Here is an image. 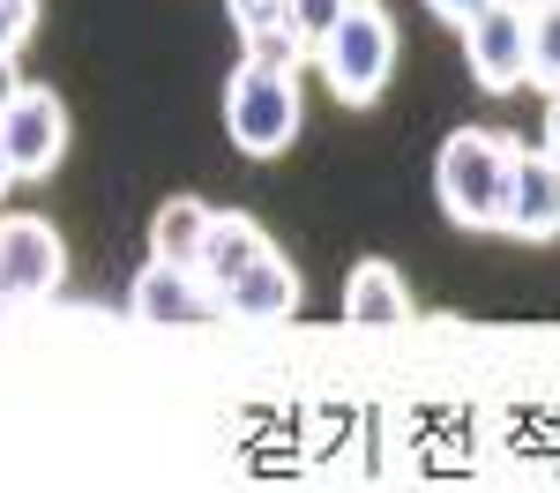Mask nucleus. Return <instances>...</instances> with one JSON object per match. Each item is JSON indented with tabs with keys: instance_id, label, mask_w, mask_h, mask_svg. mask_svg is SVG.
<instances>
[{
	"instance_id": "1",
	"label": "nucleus",
	"mask_w": 560,
	"mask_h": 493,
	"mask_svg": "<svg viewBox=\"0 0 560 493\" xmlns=\"http://www.w3.org/2000/svg\"><path fill=\"white\" fill-rule=\"evenodd\" d=\"M516 134H493V128H456L433 157V195L448 224L464 232H501L509 224V179H516Z\"/></svg>"
},
{
	"instance_id": "2",
	"label": "nucleus",
	"mask_w": 560,
	"mask_h": 493,
	"mask_svg": "<svg viewBox=\"0 0 560 493\" xmlns=\"http://www.w3.org/2000/svg\"><path fill=\"white\" fill-rule=\"evenodd\" d=\"M224 134H232V150H247V157H284V150L300 142V83H292V68L247 52V60L224 75Z\"/></svg>"
},
{
	"instance_id": "3",
	"label": "nucleus",
	"mask_w": 560,
	"mask_h": 493,
	"mask_svg": "<svg viewBox=\"0 0 560 493\" xmlns=\"http://www.w3.org/2000/svg\"><path fill=\"white\" fill-rule=\"evenodd\" d=\"M314 68L345 105H374L388 90V75H396V23H388L382 0H351V15L322 38Z\"/></svg>"
},
{
	"instance_id": "4",
	"label": "nucleus",
	"mask_w": 560,
	"mask_h": 493,
	"mask_svg": "<svg viewBox=\"0 0 560 493\" xmlns=\"http://www.w3.org/2000/svg\"><path fill=\"white\" fill-rule=\"evenodd\" d=\"M68 277V247L45 218H0V307H38Z\"/></svg>"
},
{
	"instance_id": "5",
	"label": "nucleus",
	"mask_w": 560,
	"mask_h": 493,
	"mask_svg": "<svg viewBox=\"0 0 560 493\" xmlns=\"http://www.w3.org/2000/svg\"><path fill=\"white\" fill-rule=\"evenodd\" d=\"M464 60H471V75L493 90V97H501V90H523L530 83V8L486 0L471 23H464Z\"/></svg>"
},
{
	"instance_id": "6",
	"label": "nucleus",
	"mask_w": 560,
	"mask_h": 493,
	"mask_svg": "<svg viewBox=\"0 0 560 493\" xmlns=\"http://www.w3.org/2000/svg\"><path fill=\"white\" fill-rule=\"evenodd\" d=\"M0 134H8L15 179H45L60 157H68V105H60L45 83H23L8 105H0Z\"/></svg>"
},
{
	"instance_id": "7",
	"label": "nucleus",
	"mask_w": 560,
	"mask_h": 493,
	"mask_svg": "<svg viewBox=\"0 0 560 493\" xmlns=\"http://www.w3.org/2000/svg\"><path fill=\"white\" fill-rule=\"evenodd\" d=\"M501 232H516L530 247H546L560 232V150L553 142H523L516 150V179H509V224Z\"/></svg>"
},
{
	"instance_id": "8",
	"label": "nucleus",
	"mask_w": 560,
	"mask_h": 493,
	"mask_svg": "<svg viewBox=\"0 0 560 493\" xmlns=\"http://www.w3.org/2000/svg\"><path fill=\"white\" fill-rule=\"evenodd\" d=\"M128 307H135V321H150V329H173V321H210V314H224V307H217V292L202 284V269L158 262V255H150V269H142V277H135Z\"/></svg>"
},
{
	"instance_id": "9",
	"label": "nucleus",
	"mask_w": 560,
	"mask_h": 493,
	"mask_svg": "<svg viewBox=\"0 0 560 493\" xmlns=\"http://www.w3.org/2000/svg\"><path fill=\"white\" fill-rule=\"evenodd\" d=\"M217 307L232 314V321H292V314H300V277L269 247V255H255V262L217 292Z\"/></svg>"
},
{
	"instance_id": "10",
	"label": "nucleus",
	"mask_w": 560,
	"mask_h": 493,
	"mask_svg": "<svg viewBox=\"0 0 560 493\" xmlns=\"http://www.w3.org/2000/svg\"><path fill=\"white\" fill-rule=\"evenodd\" d=\"M345 321L351 329H396V321H411V292H404V277L388 262H359L345 277Z\"/></svg>"
},
{
	"instance_id": "11",
	"label": "nucleus",
	"mask_w": 560,
	"mask_h": 493,
	"mask_svg": "<svg viewBox=\"0 0 560 493\" xmlns=\"http://www.w3.org/2000/svg\"><path fill=\"white\" fill-rule=\"evenodd\" d=\"M255 255H269V232H261L247 210H217L210 247H202V262H195V269H202V284H210V292H224L240 269L255 262Z\"/></svg>"
},
{
	"instance_id": "12",
	"label": "nucleus",
	"mask_w": 560,
	"mask_h": 493,
	"mask_svg": "<svg viewBox=\"0 0 560 493\" xmlns=\"http://www.w3.org/2000/svg\"><path fill=\"white\" fill-rule=\"evenodd\" d=\"M210 224H217V210H202L195 195H173V202L150 218V255H158V262L195 269V262H202V247H210Z\"/></svg>"
},
{
	"instance_id": "13",
	"label": "nucleus",
	"mask_w": 560,
	"mask_h": 493,
	"mask_svg": "<svg viewBox=\"0 0 560 493\" xmlns=\"http://www.w3.org/2000/svg\"><path fill=\"white\" fill-rule=\"evenodd\" d=\"M530 83L560 90V0L530 8Z\"/></svg>"
},
{
	"instance_id": "14",
	"label": "nucleus",
	"mask_w": 560,
	"mask_h": 493,
	"mask_svg": "<svg viewBox=\"0 0 560 493\" xmlns=\"http://www.w3.org/2000/svg\"><path fill=\"white\" fill-rule=\"evenodd\" d=\"M345 15H351V0H284V23H292L314 52H322V38H329Z\"/></svg>"
},
{
	"instance_id": "15",
	"label": "nucleus",
	"mask_w": 560,
	"mask_h": 493,
	"mask_svg": "<svg viewBox=\"0 0 560 493\" xmlns=\"http://www.w3.org/2000/svg\"><path fill=\"white\" fill-rule=\"evenodd\" d=\"M247 52H255V60H277V68H300L314 45H306L292 23H269V31H255V38H247Z\"/></svg>"
},
{
	"instance_id": "16",
	"label": "nucleus",
	"mask_w": 560,
	"mask_h": 493,
	"mask_svg": "<svg viewBox=\"0 0 560 493\" xmlns=\"http://www.w3.org/2000/svg\"><path fill=\"white\" fill-rule=\"evenodd\" d=\"M31 31H38V0H0V52H23Z\"/></svg>"
},
{
	"instance_id": "17",
	"label": "nucleus",
	"mask_w": 560,
	"mask_h": 493,
	"mask_svg": "<svg viewBox=\"0 0 560 493\" xmlns=\"http://www.w3.org/2000/svg\"><path fill=\"white\" fill-rule=\"evenodd\" d=\"M224 15H232L240 38H255V31H269V23H284V0H224Z\"/></svg>"
},
{
	"instance_id": "18",
	"label": "nucleus",
	"mask_w": 560,
	"mask_h": 493,
	"mask_svg": "<svg viewBox=\"0 0 560 493\" xmlns=\"http://www.w3.org/2000/svg\"><path fill=\"white\" fill-rule=\"evenodd\" d=\"M433 15H441V23H448V31H464V23H471L478 8H486V0H427Z\"/></svg>"
},
{
	"instance_id": "19",
	"label": "nucleus",
	"mask_w": 560,
	"mask_h": 493,
	"mask_svg": "<svg viewBox=\"0 0 560 493\" xmlns=\"http://www.w3.org/2000/svg\"><path fill=\"white\" fill-rule=\"evenodd\" d=\"M15 90H23V75H15V52H0V105H8Z\"/></svg>"
},
{
	"instance_id": "20",
	"label": "nucleus",
	"mask_w": 560,
	"mask_h": 493,
	"mask_svg": "<svg viewBox=\"0 0 560 493\" xmlns=\"http://www.w3.org/2000/svg\"><path fill=\"white\" fill-rule=\"evenodd\" d=\"M546 142L560 150V90H546Z\"/></svg>"
},
{
	"instance_id": "21",
	"label": "nucleus",
	"mask_w": 560,
	"mask_h": 493,
	"mask_svg": "<svg viewBox=\"0 0 560 493\" xmlns=\"http://www.w3.org/2000/svg\"><path fill=\"white\" fill-rule=\"evenodd\" d=\"M8 179H15V157H8V134H0V195H8Z\"/></svg>"
},
{
	"instance_id": "22",
	"label": "nucleus",
	"mask_w": 560,
	"mask_h": 493,
	"mask_svg": "<svg viewBox=\"0 0 560 493\" xmlns=\"http://www.w3.org/2000/svg\"><path fill=\"white\" fill-rule=\"evenodd\" d=\"M509 8H538V0H509Z\"/></svg>"
}]
</instances>
